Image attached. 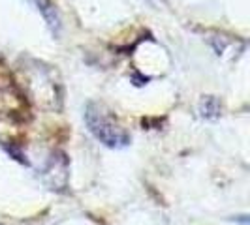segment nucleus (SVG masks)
<instances>
[{
    "mask_svg": "<svg viewBox=\"0 0 250 225\" xmlns=\"http://www.w3.org/2000/svg\"><path fill=\"white\" fill-rule=\"evenodd\" d=\"M85 120H87V126L92 131V135L98 141H102L104 145H107L111 149H123L126 145H130V135L98 103H88Z\"/></svg>",
    "mask_w": 250,
    "mask_h": 225,
    "instance_id": "f257e3e1",
    "label": "nucleus"
},
{
    "mask_svg": "<svg viewBox=\"0 0 250 225\" xmlns=\"http://www.w3.org/2000/svg\"><path fill=\"white\" fill-rule=\"evenodd\" d=\"M32 2L36 4L38 10L43 13V17H45V21H47V25H49L51 30H53L55 34H59V30H61V17H59L57 8L51 4L49 0H32Z\"/></svg>",
    "mask_w": 250,
    "mask_h": 225,
    "instance_id": "f03ea898",
    "label": "nucleus"
}]
</instances>
